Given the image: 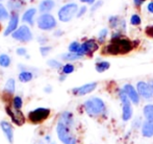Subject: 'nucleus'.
<instances>
[{
	"instance_id": "09e8293b",
	"label": "nucleus",
	"mask_w": 153,
	"mask_h": 144,
	"mask_svg": "<svg viewBox=\"0 0 153 144\" xmlns=\"http://www.w3.org/2000/svg\"><path fill=\"white\" fill-rule=\"evenodd\" d=\"M0 29H1V25H0Z\"/></svg>"
},
{
	"instance_id": "b1692460",
	"label": "nucleus",
	"mask_w": 153,
	"mask_h": 144,
	"mask_svg": "<svg viewBox=\"0 0 153 144\" xmlns=\"http://www.w3.org/2000/svg\"><path fill=\"white\" fill-rule=\"evenodd\" d=\"M5 92H7L8 94H13L16 90V81L14 78H8L5 83V87H4Z\"/></svg>"
},
{
	"instance_id": "cd10ccee",
	"label": "nucleus",
	"mask_w": 153,
	"mask_h": 144,
	"mask_svg": "<svg viewBox=\"0 0 153 144\" xmlns=\"http://www.w3.org/2000/svg\"><path fill=\"white\" fill-rule=\"evenodd\" d=\"M81 44L77 41H74L72 42L70 45H69V52H73V53H78L79 49H80Z\"/></svg>"
},
{
	"instance_id": "58836bf2",
	"label": "nucleus",
	"mask_w": 153,
	"mask_h": 144,
	"mask_svg": "<svg viewBox=\"0 0 153 144\" xmlns=\"http://www.w3.org/2000/svg\"><path fill=\"white\" fill-rule=\"evenodd\" d=\"M38 41H39V43H41V44H45V43L47 42V38L46 37H39Z\"/></svg>"
},
{
	"instance_id": "4c0bfd02",
	"label": "nucleus",
	"mask_w": 153,
	"mask_h": 144,
	"mask_svg": "<svg viewBox=\"0 0 153 144\" xmlns=\"http://www.w3.org/2000/svg\"><path fill=\"white\" fill-rule=\"evenodd\" d=\"M146 0H133V3H134L135 6H137V7H140V6L142 5V4L145 2Z\"/></svg>"
},
{
	"instance_id": "f8f14e48",
	"label": "nucleus",
	"mask_w": 153,
	"mask_h": 144,
	"mask_svg": "<svg viewBox=\"0 0 153 144\" xmlns=\"http://www.w3.org/2000/svg\"><path fill=\"white\" fill-rule=\"evenodd\" d=\"M6 113L8 114V116L10 117L12 121L14 122L16 125L21 126L25 122V117L23 115V113L20 110H13L10 107H6Z\"/></svg>"
},
{
	"instance_id": "ea45409f",
	"label": "nucleus",
	"mask_w": 153,
	"mask_h": 144,
	"mask_svg": "<svg viewBox=\"0 0 153 144\" xmlns=\"http://www.w3.org/2000/svg\"><path fill=\"white\" fill-rule=\"evenodd\" d=\"M147 8H148V12L151 13V14H153V1H151L149 4H148Z\"/></svg>"
},
{
	"instance_id": "e433bc0d",
	"label": "nucleus",
	"mask_w": 153,
	"mask_h": 144,
	"mask_svg": "<svg viewBox=\"0 0 153 144\" xmlns=\"http://www.w3.org/2000/svg\"><path fill=\"white\" fill-rule=\"evenodd\" d=\"M85 12H87V7H85V6H81V7L78 10V13H77V17H81L82 15L85 14Z\"/></svg>"
},
{
	"instance_id": "c9c22d12",
	"label": "nucleus",
	"mask_w": 153,
	"mask_h": 144,
	"mask_svg": "<svg viewBox=\"0 0 153 144\" xmlns=\"http://www.w3.org/2000/svg\"><path fill=\"white\" fill-rule=\"evenodd\" d=\"M17 54L21 55V57H24V55H26L27 54L26 48H24V47H20V48H18V49H17Z\"/></svg>"
},
{
	"instance_id": "a878e982",
	"label": "nucleus",
	"mask_w": 153,
	"mask_h": 144,
	"mask_svg": "<svg viewBox=\"0 0 153 144\" xmlns=\"http://www.w3.org/2000/svg\"><path fill=\"white\" fill-rule=\"evenodd\" d=\"M10 62H12V60H10V55L5 54V53L0 54V66H1V67H3V68L8 67V66L10 65Z\"/></svg>"
},
{
	"instance_id": "3c124183",
	"label": "nucleus",
	"mask_w": 153,
	"mask_h": 144,
	"mask_svg": "<svg viewBox=\"0 0 153 144\" xmlns=\"http://www.w3.org/2000/svg\"><path fill=\"white\" fill-rule=\"evenodd\" d=\"M0 1H1V0H0Z\"/></svg>"
},
{
	"instance_id": "72a5a7b5",
	"label": "nucleus",
	"mask_w": 153,
	"mask_h": 144,
	"mask_svg": "<svg viewBox=\"0 0 153 144\" xmlns=\"http://www.w3.org/2000/svg\"><path fill=\"white\" fill-rule=\"evenodd\" d=\"M130 23L132 25H140L142 23V20H141V17L139 16V15L134 14L131 16L130 18Z\"/></svg>"
},
{
	"instance_id": "de8ad7c7",
	"label": "nucleus",
	"mask_w": 153,
	"mask_h": 144,
	"mask_svg": "<svg viewBox=\"0 0 153 144\" xmlns=\"http://www.w3.org/2000/svg\"><path fill=\"white\" fill-rule=\"evenodd\" d=\"M65 78H66V76H65V74H64V75H62V77L59 79H61V81H64Z\"/></svg>"
},
{
	"instance_id": "9d476101",
	"label": "nucleus",
	"mask_w": 153,
	"mask_h": 144,
	"mask_svg": "<svg viewBox=\"0 0 153 144\" xmlns=\"http://www.w3.org/2000/svg\"><path fill=\"white\" fill-rule=\"evenodd\" d=\"M122 89H123V91L126 93V95L128 96V98L130 99V101L132 102L133 104L137 106V104H140V101H141V96H140L137 90H135V88L133 87L132 85L126 84V85H124V87H123Z\"/></svg>"
},
{
	"instance_id": "f3484780",
	"label": "nucleus",
	"mask_w": 153,
	"mask_h": 144,
	"mask_svg": "<svg viewBox=\"0 0 153 144\" xmlns=\"http://www.w3.org/2000/svg\"><path fill=\"white\" fill-rule=\"evenodd\" d=\"M142 135L145 138H152L153 137V121H149V120H145L143 121L141 126Z\"/></svg>"
},
{
	"instance_id": "37998d69",
	"label": "nucleus",
	"mask_w": 153,
	"mask_h": 144,
	"mask_svg": "<svg viewBox=\"0 0 153 144\" xmlns=\"http://www.w3.org/2000/svg\"><path fill=\"white\" fill-rule=\"evenodd\" d=\"M81 2H85V3H89V4H92V3H94L96 0H80Z\"/></svg>"
},
{
	"instance_id": "a19ab883",
	"label": "nucleus",
	"mask_w": 153,
	"mask_h": 144,
	"mask_svg": "<svg viewBox=\"0 0 153 144\" xmlns=\"http://www.w3.org/2000/svg\"><path fill=\"white\" fill-rule=\"evenodd\" d=\"M101 4H102V2H101V1H98V2H97L96 4H94V5H93V7H92V10H96L97 8H98L99 6L101 5Z\"/></svg>"
},
{
	"instance_id": "2f4dec72",
	"label": "nucleus",
	"mask_w": 153,
	"mask_h": 144,
	"mask_svg": "<svg viewBox=\"0 0 153 144\" xmlns=\"http://www.w3.org/2000/svg\"><path fill=\"white\" fill-rule=\"evenodd\" d=\"M47 64H48V66H50L51 68H53V69H61L62 68V65L61 62L56 61V60H49L48 62H47Z\"/></svg>"
},
{
	"instance_id": "f704fd0d",
	"label": "nucleus",
	"mask_w": 153,
	"mask_h": 144,
	"mask_svg": "<svg viewBox=\"0 0 153 144\" xmlns=\"http://www.w3.org/2000/svg\"><path fill=\"white\" fill-rule=\"evenodd\" d=\"M51 51V47L50 46H42L40 48V52L41 54L43 55V57H46V55H48V53Z\"/></svg>"
},
{
	"instance_id": "7ed1b4c3",
	"label": "nucleus",
	"mask_w": 153,
	"mask_h": 144,
	"mask_svg": "<svg viewBox=\"0 0 153 144\" xmlns=\"http://www.w3.org/2000/svg\"><path fill=\"white\" fill-rule=\"evenodd\" d=\"M56 134L59 139L64 144H76L77 138L72 134L71 128L67 125L62 124V122H57L56 125Z\"/></svg>"
},
{
	"instance_id": "6e6552de",
	"label": "nucleus",
	"mask_w": 153,
	"mask_h": 144,
	"mask_svg": "<svg viewBox=\"0 0 153 144\" xmlns=\"http://www.w3.org/2000/svg\"><path fill=\"white\" fill-rule=\"evenodd\" d=\"M15 40L19 41V42H29L32 40V33L27 25H21L18 27L16 31L12 35Z\"/></svg>"
},
{
	"instance_id": "20e7f679",
	"label": "nucleus",
	"mask_w": 153,
	"mask_h": 144,
	"mask_svg": "<svg viewBox=\"0 0 153 144\" xmlns=\"http://www.w3.org/2000/svg\"><path fill=\"white\" fill-rule=\"evenodd\" d=\"M78 10V5L76 3H74V2L67 3L59 8L57 16H59V19L62 22H69V21L72 20L75 15H77Z\"/></svg>"
},
{
	"instance_id": "2eb2a0df",
	"label": "nucleus",
	"mask_w": 153,
	"mask_h": 144,
	"mask_svg": "<svg viewBox=\"0 0 153 144\" xmlns=\"http://www.w3.org/2000/svg\"><path fill=\"white\" fill-rule=\"evenodd\" d=\"M0 126H1L8 142L13 143V141H14V128H13L12 124L7 121H1L0 122Z\"/></svg>"
},
{
	"instance_id": "c756f323",
	"label": "nucleus",
	"mask_w": 153,
	"mask_h": 144,
	"mask_svg": "<svg viewBox=\"0 0 153 144\" xmlns=\"http://www.w3.org/2000/svg\"><path fill=\"white\" fill-rule=\"evenodd\" d=\"M108 22H109V25H111V28H116L117 26H119L120 19L118 16H111L108 19Z\"/></svg>"
},
{
	"instance_id": "39448f33",
	"label": "nucleus",
	"mask_w": 153,
	"mask_h": 144,
	"mask_svg": "<svg viewBox=\"0 0 153 144\" xmlns=\"http://www.w3.org/2000/svg\"><path fill=\"white\" fill-rule=\"evenodd\" d=\"M119 99L122 106V119L123 121H128L132 118L133 115L132 102L130 101L126 93L123 91V89L119 90Z\"/></svg>"
},
{
	"instance_id": "a211bd4d",
	"label": "nucleus",
	"mask_w": 153,
	"mask_h": 144,
	"mask_svg": "<svg viewBox=\"0 0 153 144\" xmlns=\"http://www.w3.org/2000/svg\"><path fill=\"white\" fill-rule=\"evenodd\" d=\"M36 14V8L34 7H31V8H28L24 12L22 16V21L25 23H28L29 25H33L34 23V16Z\"/></svg>"
},
{
	"instance_id": "aec40b11",
	"label": "nucleus",
	"mask_w": 153,
	"mask_h": 144,
	"mask_svg": "<svg viewBox=\"0 0 153 144\" xmlns=\"http://www.w3.org/2000/svg\"><path fill=\"white\" fill-rule=\"evenodd\" d=\"M24 5V0H10L7 6L10 10L15 13V10H20Z\"/></svg>"
},
{
	"instance_id": "6ab92c4d",
	"label": "nucleus",
	"mask_w": 153,
	"mask_h": 144,
	"mask_svg": "<svg viewBox=\"0 0 153 144\" xmlns=\"http://www.w3.org/2000/svg\"><path fill=\"white\" fill-rule=\"evenodd\" d=\"M54 5V0H43V1H41L40 5H39V10L43 14H48L51 10H53Z\"/></svg>"
},
{
	"instance_id": "dca6fc26",
	"label": "nucleus",
	"mask_w": 153,
	"mask_h": 144,
	"mask_svg": "<svg viewBox=\"0 0 153 144\" xmlns=\"http://www.w3.org/2000/svg\"><path fill=\"white\" fill-rule=\"evenodd\" d=\"M59 122H62V124L67 125L68 128H72L73 124H74V117H73V114L69 111H64L59 116Z\"/></svg>"
},
{
	"instance_id": "393cba45",
	"label": "nucleus",
	"mask_w": 153,
	"mask_h": 144,
	"mask_svg": "<svg viewBox=\"0 0 153 144\" xmlns=\"http://www.w3.org/2000/svg\"><path fill=\"white\" fill-rule=\"evenodd\" d=\"M109 67H111V64L106 61H99L96 63V70L100 73L106 71Z\"/></svg>"
},
{
	"instance_id": "473e14b6",
	"label": "nucleus",
	"mask_w": 153,
	"mask_h": 144,
	"mask_svg": "<svg viewBox=\"0 0 153 144\" xmlns=\"http://www.w3.org/2000/svg\"><path fill=\"white\" fill-rule=\"evenodd\" d=\"M108 35V31L106 28H103L102 31L99 33V36H98V41L100 43H103L105 41V38Z\"/></svg>"
},
{
	"instance_id": "c03bdc74",
	"label": "nucleus",
	"mask_w": 153,
	"mask_h": 144,
	"mask_svg": "<svg viewBox=\"0 0 153 144\" xmlns=\"http://www.w3.org/2000/svg\"><path fill=\"white\" fill-rule=\"evenodd\" d=\"M62 31H55V33H54L55 37H59V36H62Z\"/></svg>"
},
{
	"instance_id": "4be33fe9",
	"label": "nucleus",
	"mask_w": 153,
	"mask_h": 144,
	"mask_svg": "<svg viewBox=\"0 0 153 144\" xmlns=\"http://www.w3.org/2000/svg\"><path fill=\"white\" fill-rule=\"evenodd\" d=\"M32 78H33V73L30 71H27V70H23L19 74V81L21 83H28Z\"/></svg>"
},
{
	"instance_id": "412c9836",
	"label": "nucleus",
	"mask_w": 153,
	"mask_h": 144,
	"mask_svg": "<svg viewBox=\"0 0 153 144\" xmlns=\"http://www.w3.org/2000/svg\"><path fill=\"white\" fill-rule=\"evenodd\" d=\"M143 115L145 120L153 121V104H148L143 108Z\"/></svg>"
},
{
	"instance_id": "8fccbe9b",
	"label": "nucleus",
	"mask_w": 153,
	"mask_h": 144,
	"mask_svg": "<svg viewBox=\"0 0 153 144\" xmlns=\"http://www.w3.org/2000/svg\"><path fill=\"white\" fill-rule=\"evenodd\" d=\"M51 144H54V143H51Z\"/></svg>"
},
{
	"instance_id": "1a4fd4ad",
	"label": "nucleus",
	"mask_w": 153,
	"mask_h": 144,
	"mask_svg": "<svg viewBox=\"0 0 153 144\" xmlns=\"http://www.w3.org/2000/svg\"><path fill=\"white\" fill-rule=\"evenodd\" d=\"M98 49H99L98 43L95 40L91 39V40H87L85 42H83L81 44L80 49L78 51V54L82 55V57H85V55H91L95 51L98 50Z\"/></svg>"
},
{
	"instance_id": "7c9ffc66",
	"label": "nucleus",
	"mask_w": 153,
	"mask_h": 144,
	"mask_svg": "<svg viewBox=\"0 0 153 144\" xmlns=\"http://www.w3.org/2000/svg\"><path fill=\"white\" fill-rule=\"evenodd\" d=\"M74 69H75L74 66H73L72 64L68 63V64H66V65L62 66V73H64L65 75H67V74H71V73L74 71Z\"/></svg>"
},
{
	"instance_id": "f03ea898",
	"label": "nucleus",
	"mask_w": 153,
	"mask_h": 144,
	"mask_svg": "<svg viewBox=\"0 0 153 144\" xmlns=\"http://www.w3.org/2000/svg\"><path fill=\"white\" fill-rule=\"evenodd\" d=\"M87 114L91 117H98L102 116L106 112V106L104 101L99 97H92L85 100L83 104Z\"/></svg>"
},
{
	"instance_id": "5701e85b",
	"label": "nucleus",
	"mask_w": 153,
	"mask_h": 144,
	"mask_svg": "<svg viewBox=\"0 0 153 144\" xmlns=\"http://www.w3.org/2000/svg\"><path fill=\"white\" fill-rule=\"evenodd\" d=\"M82 55L78 54V53H73V52H67L62 54V59L65 60V61L68 62H72V61H77V60L82 59Z\"/></svg>"
},
{
	"instance_id": "f257e3e1",
	"label": "nucleus",
	"mask_w": 153,
	"mask_h": 144,
	"mask_svg": "<svg viewBox=\"0 0 153 144\" xmlns=\"http://www.w3.org/2000/svg\"><path fill=\"white\" fill-rule=\"evenodd\" d=\"M133 49V44L129 39L120 38L117 40H111V44H108L105 48L108 54H125L130 52Z\"/></svg>"
},
{
	"instance_id": "4468645a",
	"label": "nucleus",
	"mask_w": 153,
	"mask_h": 144,
	"mask_svg": "<svg viewBox=\"0 0 153 144\" xmlns=\"http://www.w3.org/2000/svg\"><path fill=\"white\" fill-rule=\"evenodd\" d=\"M19 27V16L17 13H13L12 16L10 17V21H8V24L6 26V29L4 31V36H10L13 35L15 31L18 29Z\"/></svg>"
},
{
	"instance_id": "9b49d317",
	"label": "nucleus",
	"mask_w": 153,
	"mask_h": 144,
	"mask_svg": "<svg viewBox=\"0 0 153 144\" xmlns=\"http://www.w3.org/2000/svg\"><path fill=\"white\" fill-rule=\"evenodd\" d=\"M137 90L139 92L140 96L143 97L146 100H151L153 98V93L151 87L148 83L146 81H139L137 84Z\"/></svg>"
},
{
	"instance_id": "c85d7f7f",
	"label": "nucleus",
	"mask_w": 153,
	"mask_h": 144,
	"mask_svg": "<svg viewBox=\"0 0 153 144\" xmlns=\"http://www.w3.org/2000/svg\"><path fill=\"white\" fill-rule=\"evenodd\" d=\"M8 17H10L8 15V10H6V7L3 4L0 3V20H6Z\"/></svg>"
},
{
	"instance_id": "49530a36",
	"label": "nucleus",
	"mask_w": 153,
	"mask_h": 144,
	"mask_svg": "<svg viewBox=\"0 0 153 144\" xmlns=\"http://www.w3.org/2000/svg\"><path fill=\"white\" fill-rule=\"evenodd\" d=\"M149 85H150V87H151V90H152V93H153V81H151L149 83Z\"/></svg>"
},
{
	"instance_id": "a18cd8bd",
	"label": "nucleus",
	"mask_w": 153,
	"mask_h": 144,
	"mask_svg": "<svg viewBox=\"0 0 153 144\" xmlns=\"http://www.w3.org/2000/svg\"><path fill=\"white\" fill-rule=\"evenodd\" d=\"M51 90H52V89H51V87H46V88H45V92H47V93H50Z\"/></svg>"
},
{
	"instance_id": "ddd939ff",
	"label": "nucleus",
	"mask_w": 153,
	"mask_h": 144,
	"mask_svg": "<svg viewBox=\"0 0 153 144\" xmlns=\"http://www.w3.org/2000/svg\"><path fill=\"white\" fill-rule=\"evenodd\" d=\"M97 88V83H89L82 85L80 87H76L72 90V93L76 96H85L87 94H90Z\"/></svg>"
},
{
	"instance_id": "423d86ee",
	"label": "nucleus",
	"mask_w": 153,
	"mask_h": 144,
	"mask_svg": "<svg viewBox=\"0 0 153 144\" xmlns=\"http://www.w3.org/2000/svg\"><path fill=\"white\" fill-rule=\"evenodd\" d=\"M38 27L42 31H52L56 27V20L51 14H42L36 20Z\"/></svg>"
},
{
	"instance_id": "0eeeda50",
	"label": "nucleus",
	"mask_w": 153,
	"mask_h": 144,
	"mask_svg": "<svg viewBox=\"0 0 153 144\" xmlns=\"http://www.w3.org/2000/svg\"><path fill=\"white\" fill-rule=\"evenodd\" d=\"M50 115V110L47 108H36L28 114V118L32 123H40L46 120Z\"/></svg>"
},
{
	"instance_id": "bb28decb",
	"label": "nucleus",
	"mask_w": 153,
	"mask_h": 144,
	"mask_svg": "<svg viewBox=\"0 0 153 144\" xmlns=\"http://www.w3.org/2000/svg\"><path fill=\"white\" fill-rule=\"evenodd\" d=\"M23 106V100L20 96H15L13 98V107L15 110H21Z\"/></svg>"
},
{
	"instance_id": "79ce46f5",
	"label": "nucleus",
	"mask_w": 153,
	"mask_h": 144,
	"mask_svg": "<svg viewBox=\"0 0 153 144\" xmlns=\"http://www.w3.org/2000/svg\"><path fill=\"white\" fill-rule=\"evenodd\" d=\"M147 34H148L149 36H151L152 38H153V26L148 27V28H147Z\"/></svg>"
}]
</instances>
